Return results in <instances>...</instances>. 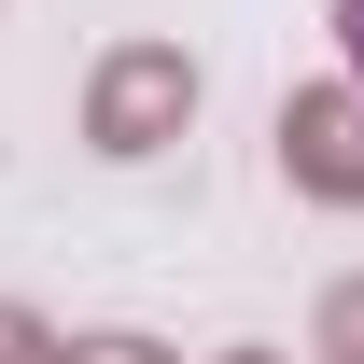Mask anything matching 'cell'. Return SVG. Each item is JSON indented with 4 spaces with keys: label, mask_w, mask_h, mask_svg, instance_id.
<instances>
[{
    "label": "cell",
    "mask_w": 364,
    "mask_h": 364,
    "mask_svg": "<svg viewBox=\"0 0 364 364\" xmlns=\"http://www.w3.org/2000/svg\"><path fill=\"white\" fill-rule=\"evenodd\" d=\"M336 56H350V85H364V0H336Z\"/></svg>",
    "instance_id": "6da1fadb"
}]
</instances>
